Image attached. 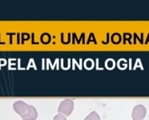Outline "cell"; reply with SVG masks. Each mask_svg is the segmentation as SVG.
Returning <instances> with one entry per match:
<instances>
[{
  "label": "cell",
  "mask_w": 149,
  "mask_h": 120,
  "mask_svg": "<svg viewBox=\"0 0 149 120\" xmlns=\"http://www.w3.org/2000/svg\"><path fill=\"white\" fill-rule=\"evenodd\" d=\"M146 114V108L143 105H136L132 111L133 120H143Z\"/></svg>",
  "instance_id": "obj_3"
},
{
  "label": "cell",
  "mask_w": 149,
  "mask_h": 120,
  "mask_svg": "<svg viewBox=\"0 0 149 120\" xmlns=\"http://www.w3.org/2000/svg\"><path fill=\"white\" fill-rule=\"evenodd\" d=\"M54 120H67L66 117L63 114H60L58 113L54 117Z\"/></svg>",
  "instance_id": "obj_5"
},
{
  "label": "cell",
  "mask_w": 149,
  "mask_h": 120,
  "mask_svg": "<svg viewBox=\"0 0 149 120\" xmlns=\"http://www.w3.org/2000/svg\"><path fill=\"white\" fill-rule=\"evenodd\" d=\"M13 108L15 112L21 116L23 120H36L37 118L38 113L34 107L26 104L22 100L15 102Z\"/></svg>",
  "instance_id": "obj_1"
},
{
  "label": "cell",
  "mask_w": 149,
  "mask_h": 120,
  "mask_svg": "<svg viewBox=\"0 0 149 120\" xmlns=\"http://www.w3.org/2000/svg\"><path fill=\"white\" fill-rule=\"evenodd\" d=\"M73 108H74V102L71 98H66L60 103L58 112L67 117L72 114Z\"/></svg>",
  "instance_id": "obj_2"
},
{
  "label": "cell",
  "mask_w": 149,
  "mask_h": 120,
  "mask_svg": "<svg viewBox=\"0 0 149 120\" xmlns=\"http://www.w3.org/2000/svg\"><path fill=\"white\" fill-rule=\"evenodd\" d=\"M84 120H100V117L99 114L96 112V111H92V112L85 117Z\"/></svg>",
  "instance_id": "obj_4"
}]
</instances>
